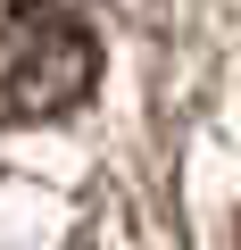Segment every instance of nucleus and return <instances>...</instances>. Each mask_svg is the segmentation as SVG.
<instances>
[{"mask_svg":"<svg viewBox=\"0 0 241 250\" xmlns=\"http://www.w3.org/2000/svg\"><path fill=\"white\" fill-rule=\"evenodd\" d=\"M100 75V42L58 0H0V125L67 117Z\"/></svg>","mask_w":241,"mask_h":250,"instance_id":"nucleus-1","label":"nucleus"},{"mask_svg":"<svg viewBox=\"0 0 241 250\" xmlns=\"http://www.w3.org/2000/svg\"><path fill=\"white\" fill-rule=\"evenodd\" d=\"M0 250H92L67 217V200L34 192V184H9L0 192Z\"/></svg>","mask_w":241,"mask_h":250,"instance_id":"nucleus-2","label":"nucleus"},{"mask_svg":"<svg viewBox=\"0 0 241 250\" xmlns=\"http://www.w3.org/2000/svg\"><path fill=\"white\" fill-rule=\"evenodd\" d=\"M233 250H241V225H233Z\"/></svg>","mask_w":241,"mask_h":250,"instance_id":"nucleus-3","label":"nucleus"}]
</instances>
